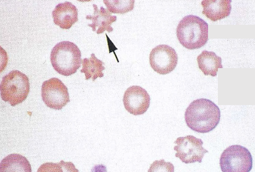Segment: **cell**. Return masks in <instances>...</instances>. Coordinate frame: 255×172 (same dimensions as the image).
I'll return each mask as SVG.
<instances>
[{
	"mask_svg": "<svg viewBox=\"0 0 255 172\" xmlns=\"http://www.w3.org/2000/svg\"><path fill=\"white\" fill-rule=\"evenodd\" d=\"M0 88L2 99L14 106L27 98L30 88L29 78L20 71L13 70L3 76Z\"/></svg>",
	"mask_w": 255,
	"mask_h": 172,
	"instance_id": "277c9868",
	"label": "cell"
},
{
	"mask_svg": "<svg viewBox=\"0 0 255 172\" xmlns=\"http://www.w3.org/2000/svg\"><path fill=\"white\" fill-rule=\"evenodd\" d=\"M197 60L199 68L205 75L215 76L218 68H223L221 58L212 51H203Z\"/></svg>",
	"mask_w": 255,
	"mask_h": 172,
	"instance_id": "4fadbf2b",
	"label": "cell"
},
{
	"mask_svg": "<svg viewBox=\"0 0 255 172\" xmlns=\"http://www.w3.org/2000/svg\"><path fill=\"white\" fill-rule=\"evenodd\" d=\"M103 2L111 13L123 14L133 10L135 0H103Z\"/></svg>",
	"mask_w": 255,
	"mask_h": 172,
	"instance_id": "2e32d148",
	"label": "cell"
},
{
	"mask_svg": "<svg viewBox=\"0 0 255 172\" xmlns=\"http://www.w3.org/2000/svg\"><path fill=\"white\" fill-rule=\"evenodd\" d=\"M82 64V68L80 72L84 73L86 80L91 79L94 81L98 77L103 76L102 71L105 69L104 63L98 59L94 53H92L90 58L83 59Z\"/></svg>",
	"mask_w": 255,
	"mask_h": 172,
	"instance_id": "9a60e30c",
	"label": "cell"
},
{
	"mask_svg": "<svg viewBox=\"0 0 255 172\" xmlns=\"http://www.w3.org/2000/svg\"><path fill=\"white\" fill-rule=\"evenodd\" d=\"M219 164L223 172H249L252 167V158L246 147L233 145L223 151Z\"/></svg>",
	"mask_w": 255,
	"mask_h": 172,
	"instance_id": "5b68a950",
	"label": "cell"
},
{
	"mask_svg": "<svg viewBox=\"0 0 255 172\" xmlns=\"http://www.w3.org/2000/svg\"><path fill=\"white\" fill-rule=\"evenodd\" d=\"M93 14L87 15L86 17L87 19L91 20L92 22L88 25L98 34L102 33L105 31L109 33L112 32L113 28L111 25L116 20V16L112 15V13L103 7L99 9L95 4H93Z\"/></svg>",
	"mask_w": 255,
	"mask_h": 172,
	"instance_id": "8fae6325",
	"label": "cell"
},
{
	"mask_svg": "<svg viewBox=\"0 0 255 172\" xmlns=\"http://www.w3.org/2000/svg\"><path fill=\"white\" fill-rule=\"evenodd\" d=\"M220 117L218 107L211 100L204 98L191 102L185 113L187 126L195 132L203 133L215 129L220 122Z\"/></svg>",
	"mask_w": 255,
	"mask_h": 172,
	"instance_id": "6da1fadb",
	"label": "cell"
},
{
	"mask_svg": "<svg viewBox=\"0 0 255 172\" xmlns=\"http://www.w3.org/2000/svg\"><path fill=\"white\" fill-rule=\"evenodd\" d=\"M50 60L54 70L65 76L74 74L82 63L81 53L78 46L69 41L57 43L51 50Z\"/></svg>",
	"mask_w": 255,
	"mask_h": 172,
	"instance_id": "3957f363",
	"label": "cell"
},
{
	"mask_svg": "<svg viewBox=\"0 0 255 172\" xmlns=\"http://www.w3.org/2000/svg\"><path fill=\"white\" fill-rule=\"evenodd\" d=\"M150 97L147 91L141 87L133 85L125 91L123 102L125 108L130 113L135 115H142L148 109Z\"/></svg>",
	"mask_w": 255,
	"mask_h": 172,
	"instance_id": "9c48e42d",
	"label": "cell"
},
{
	"mask_svg": "<svg viewBox=\"0 0 255 172\" xmlns=\"http://www.w3.org/2000/svg\"><path fill=\"white\" fill-rule=\"evenodd\" d=\"M41 96L47 106L55 110L61 109L70 102L67 87L57 78H52L43 83Z\"/></svg>",
	"mask_w": 255,
	"mask_h": 172,
	"instance_id": "8992f818",
	"label": "cell"
},
{
	"mask_svg": "<svg viewBox=\"0 0 255 172\" xmlns=\"http://www.w3.org/2000/svg\"><path fill=\"white\" fill-rule=\"evenodd\" d=\"M178 61V55L175 50L166 44L156 46L152 49L150 54L151 67L160 74H166L173 71Z\"/></svg>",
	"mask_w": 255,
	"mask_h": 172,
	"instance_id": "ba28073f",
	"label": "cell"
},
{
	"mask_svg": "<svg viewBox=\"0 0 255 172\" xmlns=\"http://www.w3.org/2000/svg\"><path fill=\"white\" fill-rule=\"evenodd\" d=\"M173 165L170 162H166L164 159L156 160L151 164L149 172H174Z\"/></svg>",
	"mask_w": 255,
	"mask_h": 172,
	"instance_id": "e0dca14e",
	"label": "cell"
},
{
	"mask_svg": "<svg viewBox=\"0 0 255 172\" xmlns=\"http://www.w3.org/2000/svg\"><path fill=\"white\" fill-rule=\"evenodd\" d=\"M32 171L31 165L24 156L12 154L4 158L0 164V172Z\"/></svg>",
	"mask_w": 255,
	"mask_h": 172,
	"instance_id": "5bb4252c",
	"label": "cell"
},
{
	"mask_svg": "<svg viewBox=\"0 0 255 172\" xmlns=\"http://www.w3.org/2000/svg\"><path fill=\"white\" fill-rule=\"evenodd\" d=\"M78 15L76 7L68 1L58 4L52 12L54 23L63 29H69L76 22Z\"/></svg>",
	"mask_w": 255,
	"mask_h": 172,
	"instance_id": "30bf717a",
	"label": "cell"
},
{
	"mask_svg": "<svg viewBox=\"0 0 255 172\" xmlns=\"http://www.w3.org/2000/svg\"><path fill=\"white\" fill-rule=\"evenodd\" d=\"M176 34L180 43L190 50L200 48L207 42L208 24L198 16L189 15L179 22Z\"/></svg>",
	"mask_w": 255,
	"mask_h": 172,
	"instance_id": "7a4b0ae2",
	"label": "cell"
},
{
	"mask_svg": "<svg viewBox=\"0 0 255 172\" xmlns=\"http://www.w3.org/2000/svg\"><path fill=\"white\" fill-rule=\"evenodd\" d=\"M230 0H206L202 1V12L208 18L216 21L230 15L232 10Z\"/></svg>",
	"mask_w": 255,
	"mask_h": 172,
	"instance_id": "7c38bea8",
	"label": "cell"
},
{
	"mask_svg": "<svg viewBox=\"0 0 255 172\" xmlns=\"http://www.w3.org/2000/svg\"><path fill=\"white\" fill-rule=\"evenodd\" d=\"M174 143L176 145L174 148L176 152L175 156L186 164L201 163L204 154L208 152L202 147L201 139L192 135L178 137Z\"/></svg>",
	"mask_w": 255,
	"mask_h": 172,
	"instance_id": "52a82bcc",
	"label": "cell"
}]
</instances>
